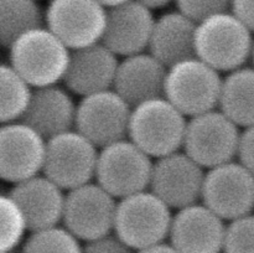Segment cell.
Wrapping results in <instances>:
<instances>
[{
	"label": "cell",
	"mask_w": 254,
	"mask_h": 253,
	"mask_svg": "<svg viewBox=\"0 0 254 253\" xmlns=\"http://www.w3.org/2000/svg\"><path fill=\"white\" fill-rule=\"evenodd\" d=\"M7 49L9 64L31 88L59 84L64 79L71 50L45 25L27 30Z\"/></svg>",
	"instance_id": "obj_1"
},
{
	"label": "cell",
	"mask_w": 254,
	"mask_h": 253,
	"mask_svg": "<svg viewBox=\"0 0 254 253\" xmlns=\"http://www.w3.org/2000/svg\"><path fill=\"white\" fill-rule=\"evenodd\" d=\"M253 42V32L230 10L196 24L195 56L218 72L245 66L252 55Z\"/></svg>",
	"instance_id": "obj_2"
},
{
	"label": "cell",
	"mask_w": 254,
	"mask_h": 253,
	"mask_svg": "<svg viewBox=\"0 0 254 253\" xmlns=\"http://www.w3.org/2000/svg\"><path fill=\"white\" fill-rule=\"evenodd\" d=\"M188 117L164 96L131 107L128 136L151 159L183 149Z\"/></svg>",
	"instance_id": "obj_3"
},
{
	"label": "cell",
	"mask_w": 254,
	"mask_h": 253,
	"mask_svg": "<svg viewBox=\"0 0 254 253\" xmlns=\"http://www.w3.org/2000/svg\"><path fill=\"white\" fill-rule=\"evenodd\" d=\"M173 212L149 189L117 200L113 233L133 251L165 242Z\"/></svg>",
	"instance_id": "obj_4"
},
{
	"label": "cell",
	"mask_w": 254,
	"mask_h": 253,
	"mask_svg": "<svg viewBox=\"0 0 254 253\" xmlns=\"http://www.w3.org/2000/svg\"><path fill=\"white\" fill-rule=\"evenodd\" d=\"M221 86L220 72L192 56L168 67L163 96L191 118L217 108Z\"/></svg>",
	"instance_id": "obj_5"
},
{
	"label": "cell",
	"mask_w": 254,
	"mask_h": 253,
	"mask_svg": "<svg viewBox=\"0 0 254 253\" xmlns=\"http://www.w3.org/2000/svg\"><path fill=\"white\" fill-rule=\"evenodd\" d=\"M153 159L124 138L99 148L96 183L117 200L149 189Z\"/></svg>",
	"instance_id": "obj_6"
},
{
	"label": "cell",
	"mask_w": 254,
	"mask_h": 253,
	"mask_svg": "<svg viewBox=\"0 0 254 253\" xmlns=\"http://www.w3.org/2000/svg\"><path fill=\"white\" fill-rule=\"evenodd\" d=\"M241 130L220 109L188 118L183 150L205 170L235 160Z\"/></svg>",
	"instance_id": "obj_7"
},
{
	"label": "cell",
	"mask_w": 254,
	"mask_h": 253,
	"mask_svg": "<svg viewBox=\"0 0 254 253\" xmlns=\"http://www.w3.org/2000/svg\"><path fill=\"white\" fill-rule=\"evenodd\" d=\"M99 149L76 129L46 139L42 174L62 190L91 183L96 175Z\"/></svg>",
	"instance_id": "obj_8"
},
{
	"label": "cell",
	"mask_w": 254,
	"mask_h": 253,
	"mask_svg": "<svg viewBox=\"0 0 254 253\" xmlns=\"http://www.w3.org/2000/svg\"><path fill=\"white\" fill-rule=\"evenodd\" d=\"M201 202L223 221H232L254 211V175L240 161L207 169Z\"/></svg>",
	"instance_id": "obj_9"
},
{
	"label": "cell",
	"mask_w": 254,
	"mask_h": 253,
	"mask_svg": "<svg viewBox=\"0 0 254 253\" xmlns=\"http://www.w3.org/2000/svg\"><path fill=\"white\" fill-rule=\"evenodd\" d=\"M107 7L97 0H50L44 11V25L69 50L102 41Z\"/></svg>",
	"instance_id": "obj_10"
},
{
	"label": "cell",
	"mask_w": 254,
	"mask_h": 253,
	"mask_svg": "<svg viewBox=\"0 0 254 253\" xmlns=\"http://www.w3.org/2000/svg\"><path fill=\"white\" fill-rule=\"evenodd\" d=\"M116 208L117 198L91 181L67 191L61 223L79 241L88 242L113 232Z\"/></svg>",
	"instance_id": "obj_11"
},
{
	"label": "cell",
	"mask_w": 254,
	"mask_h": 253,
	"mask_svg": "<svg viewBox=\"0 0 254 253\" xmlns=\"http://www.w3.org/2000/svg\"><path fill=\"white\" fill-rule=\"evenodd\" d=\"M131 106L113 88L81 97L77 103L74 129L97 148L128 136Z\"/></svg>",
	"instance_id": "obj_12"
},
{
	"label": "cell",
	"mask_w": 254,
	"mask_h": 253,
	"mask_svg": "<svg viewBox=\"0 0 254 253\" xmlns=\"http://www.w3.org/2000/svg\"><path fill=\"white\" fill-rule=\"evenodd\" d=\"M206 170L184 150L153 161L149 190L171 210L200 202Z\"/></svg>",
	"instance_id": "obj_13"
},
{
	"label": "cell",
	"mask_w": 254,
	"mask_h": 253,
	"mask_svg": "<svg viewBox=\"0 0 254 253\" xmlns=\"http://www.w3.org/2000/svg\"><path fill=\"white\" fill-rule=\"evenodd\" d=\"M46 139L16 121L0 124V180L16 184L42 173Z\"/></svg>",
	"instance_id": "obj_14"
},
{
	"label": "cell",
	"mask_w": 254,
	"mask_h": 253,
	"mask_svg": "<svg viewBox=\"0 0 254 253\" xmlns=\"http://www.w3.org/2000/svg\"><path fill=\"white\" fill-rule=\"evenodd\" d=\"M225 232V221L200 201L176 210L168 240L180 253H222Z\"/></svg>",
	"instance_id": "obj_15"
},
{
	"label": "cell",
	"mask_w": 254,
	"mask_h": 253,
	"mask_svg": "<svg viewBox=\"0 0 254 253\" xmlns=\"http://www.w3.org/2000/svg\"><path fill=\"white\" fill-rule=\"evenodd\" d=\"M154 21L153 11L138 0L109 7L101 42L118 57L140 54L148 50Z\"/></svg>",
	"instance_id": "obj_16"
},
{
	"label": "cell",
	"mask_w": 254,
	"mask_h": 253,
	"mask_svg": "<svg viewBox=\"0 0 254 253\" xmlns=\"http://www.w3.org/2000/svg\"><path fill=\"white\" fill-rule=\"evenodd\" d=\"M118 63V56L102 42L72 50L62 82L78 97L111 89Z\"/></svg>",
	"instance_id": "obj_17"
},
{
	"label": "cell",
	"mask_w": 254,
	"mask_h": 253,
	"mask_svg": "<svg viewBox=\"0 0 254 253\" xmlns=\"http://www.w3.org/2000/svg\"><path fill=\"white\" fill-rule=\"evenodd\" d=\"M9 195L21 210L29 232L61 223L66 193L42 173L14 184Z\"/></svg>",
	"instance_id": "obj_18"
},
{
	"label": "cell",
	"mask_w": 254,
	"mask_h": 253,
	"mask_svg": "<svg viewBox=\"0 0 254 253\" xmlns=\"http://www.w3.org/2000/svg\"><path fill=\"white\" fill-rule=\"evenodd\" d=\"M77 103L66 87L51 84L32 88L20 121L49 139L74 128Z\"/></svg>",
	"instance_id": "obj_19"
},
{
	"label": "cell",
	"mask_w": 254,
	"mask_h": 253,
	"mask_svg": "<svg viewBox=\"0 0 254 253\" xmlns=\"http://www.w3.org/2000/svg\"><path fill=\"white\" fill-rule=\"evenodd\" d=\"M166 69L149 52L123 57L117 67L112 88L131 107L164 93Z\"/></svg>",
	"instance_id": "obj_20"
},
{
	"label": "cell",
	"mask_w": 254,
	"mask_h": 253,
	"mask_svg": "<svg viewBox=\"0 0 254 253\" xmlns=\"http://www.w3.org/2000/svg\"><path fill=\"white\" fill-rule=\"evenodd\" d=\"M196 24L179 10L155 17L148 52L166 67L195 56Z\"/></svg>",
	"instance_id": "obj_21"
},
{
	"label": "cell",
	"mask_w": 254,
	"mask_h": 253,
	"mask_svg": "<svg viewBox=\"0 0 254 253\" xmlns=\"http://www.w3.org/2000/svg\"><path fill=\"white\" fill-rule=\"evenodd\" d=\"M218 107L240 128L254 124V67H240L222 78Z\"/></svg>",
	"instance_id": "obj_22"
},
{
	"label": "cell",
	"mask_w": 254,
	"mask_h": 253,
	"mask_svg": "<svg viewBox=\"0 0 254 253\" xmlns=\"http://www.w3.org/2000/svg\"><path fill=\"white\" fill-rule=\"evenodd\" d=\"M44 25L37 0H0V46L9 47L27 30Z\"/></svg>",
	"instance_id": "obj_23"
},
{
	"label": "cell",
	"mask_w": 254,
	"mask_h": 253,
	"mask_svg": "<svg viewBox=\"0 0 254 253\" xmlns=\"http://www.w3.org/2000/svg\"><path fill=\"white\" fill-rule=\"evenodd\" d=\"M32 88L7 63H0V124L20 121Z\"/></svg>",
	"instance_id": "obj_24"
},
{
	"label": "cell",
	"mask_w": 254,
	"mask_h": 253,
	"mask_svg": "<svg viewBox=\"0 0 254 253\" xmlns=\"http://www.w3.org/2000/svg\"><path fill=\"white\" fill-rule=\"evenodd\" d=\"M21 253H82L81 241L64 226L30 231L21 243Z\"/></svg>",
	"instance_id": "obj_25"
},
{
	"label": "cell",
	"mask_w": 254,
	"mask_h": 253,
	"mask_svg": "<svg viewBox=\"0 0 254 253\" xmlns=\"http://www.w3.org/2000/svg\"><path fill=\"white\" fill-rule=\"evenodd\" d=\"M27 226L17 203L9 193H0V253L14 252L26 237Z\"/></svg>",
	"instance_id": "obj_26"
},
{
	"label": "cell",
	"mask_w": 254,
	"mask_h": 253,
	"mask_svg": "<svg viewBox=\"0 0 254 253\" xmlns=\"http://www.w3.org/2000/svg\"><path fill=\"white\" fill-rule=\"evenodd\" d=\"M222 253H254V213L226 225Z\"/></svg>",
	"instance_id": "obj_27"
},
{
	"label": "cell",
	"mask_w": 254,
	"mask_h": 253,
	"mask_svg": "<svg viewBox=\"0 0 254 253\" xmlns=\"http://www.w3.org/2000/svg\"><path fill=\"white\" fill-rule=\"evenodd\" d=\"M232 0H175L178 10L193 20L201 21L211 15L228 11Z\"/></svg>",
	"instance_id": "obj_28"
},
{
	"label": "cell",
	"mask_w": 254,
	"mask_h": 253,
	"mask_svg": "<svg viewBox=\"0 0 254 253\" xmlns=\"http://www.w3.org/2000/svg\"><path fill=\"white\" fill-rule=\"evenodd\" d=\"M82 253H134V251L112 232L86 242L82 246Z\"/></svg>",
	"instance_id": "obj_29"
},
{
	"label": "cell",
	"mask_w": 254,
	"mask_h": 253,
	"mask_svg": "<svg viewBox=\"0 0 254 253\" xmlns=\"http://www.w3.org/2000/svg\"><path fill=\"white\" fill-rule=\"evenodd\" d=\"M237 156L238 161L254 175V124L241 131Z\"/></svg>",
	"instance_id": "obj_30"
},
{
	"label": "cell",
	"mask_w": 254,
	"mask_h": 253,
	"mask_svg": "<svg viewBox=\"0 0 254 253\" xmlns=\"http://www.w3.org/2000/svg\"><path fill=\"white\" fill-rule=\"evenodd\" d=\"M230 11L254 34V0H232Z\"/></svg>",
	"instance_id": "obj_31"
},
{
	"label": "cell",
	"mask_w": 254,
	"mask_h": 253,
	"mask_svg": "<svg viewBox=\"0 0 254 253\" xmlns=\"http://www.w3.org/2000/svg\"><path fill=\"white\" fill-rule=\"evenodd\" d=\"M134 253H180L179 251H176L175 247L170 245L169 242H161L156 243L154 246H149V247L143 248V250L134 251Z\"/></svg>",
	"instance_id": "obj_32"
},
{
	"label": "cell",
	"mask_w": 254,
	"mask_h": 253,
	"mask_svg": "<svg viewBox=\"0 0 254 253\" xmlns=\"http://www.w3.org/2000/svg\"><path fill=\"white\" fill-rule=\"evenodd\" d=\"M138 1L141 2L143 5H145L148 9H150L151 11H153V10L164 9V7L170 5L171 2L175 1V0H138Z\"/></svg>",
	"instance_id": "obj_33"
},
{
	"label": "cell",
	"mask_w": 254,
	"mask_h": 253,
	"mask_svg": "<svg viewBox=\"0 0 254 253\" xmlns=\"http://www.w3.org/2000/svg\"><path fill=\"white\" fill-rule=\"evenodd\" d=\"M97 1L101 2V4L103 5L104 7H107V9H109V7L117 6V5L123 4V2L126 1H129V0H97Z\"/></svg>",
	"instance_id": "obj_34"
},
{
	"label": "cell",
	"mask_w": 254,
	"mask_h": 253,
	"mask_svg": "<svg viewBox=\"0 0 254 253\" xmlns=\"http://www.w3.org/2000/svg\"><path fill=\"white\" fill-rule=\"evenodd\" d=\"M251 59H252L253 67H254V42H253V49H252V55H251Z\"/></svg>",
	"instance_id": "obj_35"
},
{
	"label": "cell",
	"mask_w": 254,
	"mask_h": 253,
	"mask_svg": "<svg viewBox=\"0 0 254 253\" xmlns=\"http://www.w3.org/2000/svg\"><path fill=\"white\" fill-rule=\"evenodd\" d=\"M9 253H15V252H9Z\"/></svg>",
	"instance_id": "obj_36"
}]
</instances>
